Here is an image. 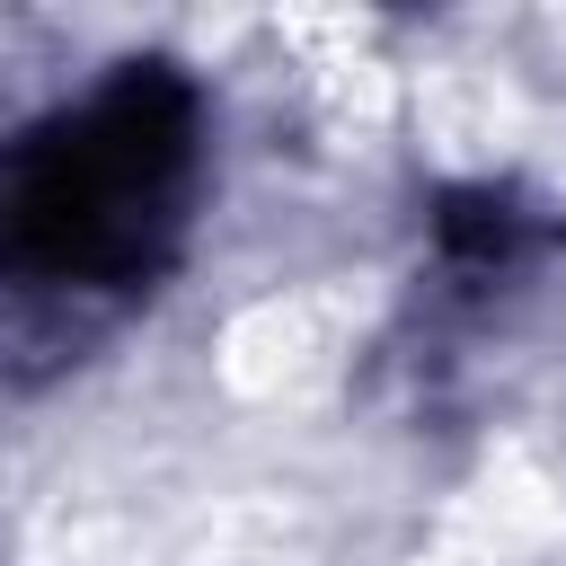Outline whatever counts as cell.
I'll list each match as a JSON object with an SVG mask.
<instances>
[{"label":"cell","instance_id":"cell-1","mask_svg":"<svg viewBox=\"0 0 566 566\" xmlns=\"http://www.w3.org/2000/svg\"><path fill=\"white\" fill-rule=\"evenodd\" d=\"M345 301L336 292H274L221 327V380L239 398H301L336 371Z\"/></svg>","mask_w":566,"mask_h":566},{"label":"cell","instance_id":"cell-2","mask_svg":"<svg viewBox=\"0 0 566 566\" xmlns=\"http://www.w3.org/2000/svg\"><path fill=\"white\" fill-rule=\"evenodd\" d=\"M416 115H424V142H442L451 159H486L513 133V97H504L495 71H433Z\"/></svg>","mask_w":566,"mask_h":566},{"label":"cell","instance_id":"cell-3","mask_svg":"<svg viewBox=\"0 0 566 566\" xmlns=\"http://www.w3.org/2000/svg\"><path fill=\"white\" fill-rule=\"evenodd\" d=\"M424 566H486V557H424Z\"/></svg>","mask_w":566,"mask_h":566}]
</instances>
